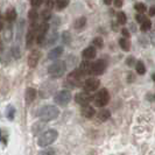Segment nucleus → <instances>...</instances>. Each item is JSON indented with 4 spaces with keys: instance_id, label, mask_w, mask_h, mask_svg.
<instances>
[{
    "instance_id": "obj_36",
    "label": "nucleus",
    "mask_w": 155,
    "mask_h": 155,
    "mask_svg": "<svg viewBox=\"0 0 155 155\" xmlns=\"http://www.w3.org/2000/svg\"><path fill=\"white\" fill-rule=\"evenodd\" d=\"M13 55L14 57H20V50H19V47L16 48V46L13 47Z\"/></svg>"
},
{
    "instance_id": "obj_38",
    "label": "nucleus",
    "mask_w": 155,
    "mask_h": 155,
    "mask_svg": "<svg viewBox=\"0 0 155 155\" xmlns=\"http://www.w3.org/2000/svg\"><path fill=\"white\" fill-rule=\"evenodd\" d=\"M150 42H152L153 46H155V31L150 33Z\"/></svg>"
},
{
    "instance_id": "obj_41",
    "label": "nucleus",
    "mask_w": 155,
    "mask_h": 155,
    "mask_svg": "<svg viewBox=\"0 0 155 155\" xmlns=\"http://www.w3.org/2000/svg\"><path fill=\"white\" fill-rule=\"evenodd\" d=\"M9 113H11V114L7 117L9 118V119H13V114H14V109H13V107H11V112H9Z\"/></svg>"
},
{
    "instance_id": "obj_25",
    "label": "nucleus",
    "mask_w": 155,
    "mask_h": 155,
    "mask_svg": "<svg viewBox=\"0 0 155 155\" xmlns=\"http://www.w3.org/2000/svg\"><path fill=\"white\" fill-rule=\"evenodd\" d=\"M117 21L119 25H125L127 22V18H126V14L124 12H118L117 13Z\"/></svg>"
},
{
    "instance_id": "obj_4",
    "label": "nucleus",
    "mask_w": 155,
    "mask_h": 155,
    "mask_svg": "<svg viewBox=\"0 0 155 155\" xmlns=\"http://www.w3.org/2000/svg\"><path fill=\"white\" fill-rule=\"evenodd\" d=\"M110 101V93L107 91V89H101L98 92L96 93V96L93 97V101L94 105L98 107H104L109 104Z\"/></svg>"
},
{
    "instance_id": "obj_17",
    "label": "nucleus",
    "mask_w": 155,
    "mask_h": 155,
    "mask_svg": "<svg viewBox=\"0 0 155 155\" xmlns=\"http://www.w3.org/2000/svg\"><path fill=\"white\" fill-rule=\"evenodd\" d=\"M48 85H49V83H46L45 85H42L41 90H40V96H41L42 98H48V97L53 93V91H54V86L49 89Z\"/></svg>"
},
{
    "instance_id": "obj_14",
    "label": "nucleus",
    "mask_w": 155,
    "mask_h": 155,
    "mask_svg": "<svg viewBox=\"0 0 155 155\" xmlns=\"http://www.w3.org/2000/svg\"><path fill=\"white\" fill-rule=\"evenodd\" d=\"M36 93H38V91L34 87H28L26 90V93H25V99H26V101L27 103L34 101V99L36 98Z\"/></svg>"
},
{
    "instance_id": "obj_30",
    "label": "nucleus",
    "mask_w": 155,
    "mask_h": 155,
    "mask_svg": "<svg viewBox=\"0 0 155 155\" xmlns=\"http://www.w3.org/2000/svg\"><path fill=\"white\" fill-rule=\"evenodd\" d=\"M28 18H29V20H31V22H33V21H36L38 18H39V14H38L36 9H31V11L28 12Z\"/></svg>"
},
{
    "instance_id": "obj_9",
    "label": "nucleus",
    "mask_w": 155,
    "mask_h": 155,
    "mask_svg": "<svg viewBox=\"0 0 155 155\" xmlns=\"http://www.w3.org/2000/svg\"><path fill=\"white\" fill-rule=\"evenodd\" d=\"M75 101H76V103L79 104V105L86 106V105L90 104V101H92V96L87 92V91H85V92H79L76 94Z\"/></svg>"
},
{
    "instance_id": "obj_26",
    "label": "nucleus",
    "mask_w": 155,
    "mask_h": 155,
    "mask_svg": "<svg viewBox=\"0 0 155 155\" xmlns=\"http://www.w3.org/2000/svg\"><path fill=\"white\" fill-rule=\"evenodd\" d=\"M150 28H152V21H150L149 19H145V21L141 23L140 29L142 31H148Z\"/></svg>"
},
{
    "instance_id": "obj_43",
    "label": "nucleus",
    "mask_w": 155,
    "mask_h": 155,
    "mask_svg": "<svg viewBox=\"0 0 155 155\" xmlns=\"http://www.w3.org/2000/svg\"><path fill=\"white\" fill-rule=\"evenodd\" d=\"M153 79H154V82H155V74L153 75Z\"/></svg>"
},
{
    "instance_id": "obj_18",
    "label": "nucleus",
    "mask_w": 155,
    "mask_h": 155,
    "mask_svg": "<svg viewBox=\"0 0 155 155\" xmlns=\"http://www.w3.org/2000/svg\"><path fill=\"white\" fill-rule=\"evenodd\" d=\"M16 16H18V14H16L15 8L11 7V8H8L7 11H6L5 18H6V20H7L8 22H13V21H15Z\"/></svg>"
},
{
    "instance_id": "obj_12",
    "label": "nucleus",
    "mask_w": 155,
    "mask_h": 155,
    "mask_svg": "<svg viewBox=\"0 0 155 155\" xmlns=\"http://www.w3.org/2000/svg\"><path fill=\"white\" fill-rule=\"evenodd\" d=\"M96 55H97V50H96L94 47H87L86 49H84L82 51V56H83V58H85L86 61L94 58Z\"/></svg>"
},
{
    "instance_id": "obj_13",
    "label": "nucleus",
    "mask_w": 155,
    "mask_h": 155,
    "mask_svg": "<svg viewBox=\"0 0 155 155\" xmlns=\"http://www.w3.org/2000/svg\"><path fill=\"white\" fill-rule=\"evenodd\" d=\"M79 71L83 74V75H90L91 74V70H92V64L89 62V61H83L79 65Z\"/></svg>"
},
{
    "instance_id": "obj_6",
    "label": "nucleus",
    "mask_w": 155,
    "mask_h": 155,
    "mask_svg": "<svg viewBox=\"0 0 155 155\" xmlns=\"http://www.w3.org/2000/svg\"><path fill=\"white\" fill-rule=\"evenodd\" d=\"M54 101L55 104H57L60 106H67L71 101V93L68 90H61L55 94Z\"/></svg>"
},
{
    "instance_id": "obj_19",
    "label": "nucleus",
    "mask_w": 155,
    "mask_h": 155,
    "mask_svg": "<svg viewBox=\"0 0 155 155\" xmlns=\"http://www.w3.org/2000/svg\"><path fill=\"white\" fill-rule=\"evenodd\" d=\"M110 117H111V112H110V110H106V109L101 110V111L98 112V114H97L98 120H101V121H106V120H109Z\"/></svg>"
},
{
    "instance_id": "obj_44",
    "label": "nucleus",
    "mask_w": 155,
    "mask_h": 155,
    "mask_svg": "<svg viewBox=\"0 0 155 155\" xmlns=\"http://www.w3.org/2000/svg\"><path fill=\"white\" fill-rule=\"evenodd\" d=\"M154 99H155V96H154Z\"/></svg>"
},
{
    "instance_id": "obj_33",
    "label": "nucleus",
    "mask_w": 155,
    "mask_h": 155,
    "mask_svg": "<svg viewBox=\"0 0 155 155\" xmlns=\"http://www.w3.org/2000/svg\"><path fill=\"white\" fill-rule=\"evenodd\" d=\"M43 1H45V0H31V7H34V8L40 7V6H41V5L43 4Z\"/></svg>"
},
{
    "instance_id": "obj_2",
    "label": "nucleus",
    "mask_w": 155,
    "mask_h": 155,
    "mask_svg": "<svg viewBox=\"0 0 155 155\" xmlns=\"http://www.w3.org/2000/svg\"><path fill=\"white\" fill-rule=\"evenodd\" d=\"M57 137H58V132L56 130H53V128L47 130L39 137L38 145H39L40 147H47V146L51 145L53 142H55L56 139H57Z\"/></svg>"
},
{
    "instance_id": "obj_20",
    "label": "nucleus",
    "mask_w": 155,
    "mask_h": 155,
    "mask_svg": "<svg viewBox=\"0 0 155 155\" xmlns=\"http://www.w3.org/2000/svg\"><path fill=\"white\" fill-rule=\"evenodd\" d=\"M45 127H46V121H39V123H35V124L33 125V134H39L40 132H42L43 130H45Z\"/></svg>"
},
{
    "instance_id": "obj_8",
    "label": "nucleus",
    "mask_w": 155,
    "mask_h": 155,
    "mask_svg": "<svg viewBox=\"0 0 155 155\" xmlns=\"http://www.w3.org/2000/svg\"><path fill=\"white\" fill-rule=\"evenodd\" d=\"M99 85H101V81L98 78H94V77L87 78L85 82H84V89H85V91H87V92L96 91L99 87Z\"/></svg>"
},
{
    "instance_id": "obj_35",
    "label": "nucleus",
    "mask_w": 155,
    "mask_h": 155,
    "mask_svg": "<svg viewBox=\"0 0 155 155\" xmlns=\"http://www.w3.org/2000/svg\"><path fill=\"white\" fill-rule=\"evenodd\" d=\"M145 19H146V18L142 15V14H140V13H138V14L135 15V20H137L138 22H140V23L143 22V21H145Z\"/></svg>"
},
{
    "instance_id": "obj_32",
    "label": "nucleus",
    "mask_w": 155,
    "mask_h": 155,
    "mask_svg": "<svg viewBox=\"0 0 155 155\" xmlns=\"http://www.w3.org/2000/svg\"><path fill=\"white\" fill-rule=\"evenodd\" d=\"M134 64H137V60L133 56H130V57L126 58V65L127 67H133Z\"/></svg>"
},
{
    "instance_id": "obj_1",
    "label": "nucleus",
    "mask_w": 155,
    "mask_h": 155,
    "mask_svg": "<svg viewBox=\"0 0 155 155\" xmlns=\"http://www.w3.org/2000/svg\"><path fill=\"white\" fill-rule=\"evenodd\" d=\"M60 116V110L57 109L55 105H46V106H42L40 109L39 113H38V117L42 121H51L56 119L57 117Z\"/></svg>"
},
{
    "instance_id": "obj_21",
    "label": "nucleus",
    "mask_w": 155,
    "mask_h": 155,
    "mask_svg": "<svg viewBox=\"0 0 155 155\" xmlns=\"http://www.w3.org/2000/svg\"><path fill=\"white\" fill-rule=\"evenodd\" d=\"M119 46L124 51H128L131 49V41L126 38H121L119 39Z\"/></svg>"
},
{
    "instance_id": "obj_34",
    "label": "nucleus",
    "mask_w": 155,
    "mask_h": 155,
    "mask_svg": "<svg viewBox=\"0 0 155 155\" xmlns=\"http://www.w3.org/2000/svg\"><path fill=\"white\" fill-rule=\"evenodd\" d=\"M43 2H45V6H46V8H48V9H51V8L54 7V5H55V0H45Z\"/></svg>"
},
{
    "instance_id": "obj_24",
    "label": "nucleus",
    "mask_w": 155,
    "mask_h": 155,
    "mask_svg": "<svg viewBox=\"0 0 155 155\" xmlns=\"http://www.w3.org/2000/svg\"><path fill=\"white\" fill-rule=\"evenodd\" d=\"M135 70H137V72L139 74V75H145L146 74V68H145V64L142 61H139V62H137L135 64Z\"/></svg>"
},
{
    "instance_id": "obj_3",
    "label": "nucleus",
    "mask_w": 155,
    "mask_h": 155,
    "mask_svg": "<svg viewBox=\"0 0 155 155\" xmlns=\"http://www.w3.org/2000/svg\"><path fill=\"white\" fill-rule=\"evenodd\" d=\"M65 70H67V65H65L64 61H55L48 68V74L50 77L60 78L65 74Z\"/></svg>"
},
{
    "instance_id": "obj_37",
    "label": "nucleus",
    "mask_w": 155,
    "mask_h": 155,
    "mask_svg": "<svg viewBox=\"0 0 155 155\" xmlns=\"http://www.w3.org/2000/svg\"><path fill=\"white\" fill-rule=\"evenodd\" d=\"M114 6L117 8H120L123 6V0H114Z\"/></svg>"
},
{
    "instance_id": "obj_39",
    "label": "nucleus",
    "mask_w": 155,
    "mask_h": 155,
    "mask_svg": "<svg viewBox=\"0 0 155 155\" xmlns=\"http://www.w3.org/2000/svg\"><path fill=\"white\" fill-rule=\"evenodd\" d=\"M123 35H124V38H126V39H128L130 38V31H128V29H126V28H124L123 29Z\"/></svg>"
},
{
    "instance_id": "obj_5",
    "label": "nucleus",
    "mask_w": 155,
    "mask_h": 155,
    "mask_svg": "<svg viewBox=\"0 0 155 155\" xmlns=\"http://www.w3.org/2000/svg\"><path fill=\"white\" fill-rule=\"evenodd\" d=\"M83 74L79 71V70H74L71 71L68 77H67V81L71 86L74 87H79V86L84 85V82H83Z\"/></svg>"
},
{
    "instance_id": "obj_10",
    "label": "nucleus",
    "mask_w": 155,
    "mask_h": 155,
    "mask_svg": "<svg viewBox=\"0 0 155 155\" xmlns=\"http://www.w3.org/2000/svg\"><path fill=\"white\" fill-rule=\"evenodd\" d=\"M106 69V62L104 60H98L92 64V70H91V75L98 76L101 75Z\"/></svg>"
},
{
    "instance_id": "obj_31",
    "label": "nucleus",
    "mask_w": 155,
    "mask_h": 155,
    "mask_svg": "<svg viewBox=\"0 0 155 155\" xmlns=\"http://www.w3.org/2000/svg\"><path fill=\"white\" fill-rule=\"evenodd\" d=\"M39 155H55V149L54 148H46V149L41 150Z\"/></svg>"
},
{
    "instance_id": "obj_28",
    "label": "nucleus",
    "mask_w": 155,
    "mask_h": 155,
    "mask_svg": "<svg viewBox=\"0 0 155 155\" xmlns=\"http://www.w3.org/2000/svg\"><path fill=\"white\" fill-rule=\"evenodd\" d=\"M41 18H42V20H43L45 22L48 21V20L51 18V11H50V9H48V8L43 9V11L41 12Z\"/></svg>"
},
{
    "instance_id": "obj_23",
    "label": "nucleus",
    "mask_w": 155,
    "mask_h": 155,
    "mask_svg": "<svg viewBox=\"0 0 155 155\" xmlns=\"http://www.w3.org/2000/svg\"><path fill=\"white\" fill-rule=\"evenodd\" d=\"M69 2H70V0H55V5H56V8H57L58 11L64 9V8L69 5Z\"/></svg>"
},
{
    "instance_id": "obj_11",
    "label": "nucleus",
    "mask_w": 155,
    "mask_h": 155,
    "mask_svg": "<svg viewBox=\"0 0 155 155\" xmlns=\"http://www.w3.org/2000/svg\"><path fill=\"white\" fill-rule=\"evenodd\" d=\"M40 57H41V53L39 50H33L29 54V56H28V65L31 68H35L38 65V63H39Z\"/></svg>"
},
{
    "instance_id": "obj_40",
    "label": "nucleus",
    "mask_w": 155,
    "mask_h": 155,
    "mask_svg": "<svg viewBox=\"0 0 155 155\" xmlns=\"http://www.w3.org/2000/svg\"><path fill=\"white\" fill-rule=\"evenodd\" d=\"M149 15L150 16H155V6H152V7L149 8Z\"/></svg>"
},
{
    "instance_id": "obj_15",
    "label": "nucleus",
    "mask_w": 155,
    "mask_h": 155,
    "mask_svg": "<svg viewBox=\"0 0 155 155\" xmlns=\"http://www.w3.org/2000/svg\"><path fill=\"white\" fill-rule=\"evenodd\" d=\"M63 47L58 46V47H55L54 49H51L50 51H49V54H48V57L50 58V60H55V58H57V57H60L61 55L63 54Z\"/></svg>"
},
{
    "instance_id": "obj_42",
    "label": "nucleus",
    "mask_w": 155,
    "mask_h": 155,
    "mask_svg": "<svg viewBox=\"0 0 155 155\" xmlns=\"http://www.w3.org/2000/svg\"><path fill=\"white\" fill-rule=\"evenodd\" d=\"M103 1L105 5H111V2H112V0H103Z\"/></svg>"
},
{
    "instance_id": "obj_22",
    "label": "nucleus",
    "mask_w": 155,
    "mask_h": 155,
    "mask_svg": "<svg viewBox=\"0 0 155 155\" xmlns=\"http://www.w3.org/2000/svg\"><path fill=\"white\" fill-rule=\"evenodd\" d=\"M86 25V18L85 16H79L75 21V28L76 29H82Z\"/></svg>"
},
{
    "instance_id": "obj_29",
    "label": "nucleus",
    "mask_w": 155,
    "mask_h": 155,
    "mask_svg": "<svg viewBox=\"0 0 155 155\" xmlns=\"http://www.w3.org/2000/svg\"><path fill=\"white\" fill-rule=\"evenodd\" d=\"M93 46L97 47V48H103V46H104V41H103V39H101V36H97V38H94L92 41Z\"/></svg>"
},
{
    "instance_id": "obj_16",
    "label": "nucleus",
    "mask_w": 155,
    "mask_h": 155,
    "mask_svg": "<svg viewBox=\"0 0 155 155\" xmlns=\"http://www.w3.org/2000/svg\"><path fill=\"white\" fill-rule=\"evenodd\" d=\"M94 114H96V111H94V109H93L92 106L86 105V106H83V107H82V116L83 117L90 119V118H92Z\"/></svg>"
},
{
    "instance_id": "obj_7",
    "label": "nucleus",
    "mask_w": 155,
    "mask_h": 155,
    "mask_svg": "<svg viewBox=\"0 0 155 155\" xmlns=\"http://www.w3.org/2000/svg\"><path fill=\"white\" fill-rule=\"evenodd\" d=\"M49 31V25L47 22H42L39 26V29H38V34H36V43L41 45L47 38V33Z\"/></svg>"
},
{
    "instance_id": "obj_27",
    "label": "nucleus",
    "mask_w": 155,
    "mask_h": 155,
    "mask_svg": "<svg viewBox=\"0 0 155 155\" xmlns=\"http://www.w3.org/2000/svg\"><path fill=\"white\" fill-rule=\"evenodd\" d=\"M134 8H135V11L138 13H140V14H142V13H145L147 11V7H146V5L143 2H137L134 5Z\"/></svg>"
}]
</instances>
